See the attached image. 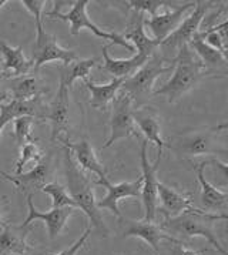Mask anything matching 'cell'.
Listing matches in <instances>:
<instances>
[{"mask_svg":"<svg viewBox=\"0 0 228 255\" xmlns=\"http://www.w3.org/2000/svg\"><path fill=\"white\" fill-rule=\"evenodd\" d=\"M127 7L134 10L135 13H148L150 17L156 16L157 11L160 9H170L173 4L171 1H164V0H131L127 1Z\"/></svg>","mask_w":228,"mask_h":255,"instance_id":"d6a6232c","label":"cell"},{"mask_svg":"<svg viewBox=\"0 0 228 255\" xmlns=\"http://www.w3.org/2000/svg\"><path fill=\"white\" fill-rule=\"evenodd\" d=\"M64 174H66V183L69 188V194L73 198L77 208H80L84 214L87 215L90 224L102 233V235L107 237L109 230L104 224V218L102 211L97 207V198L94 194V183L80 170V167L73 160L72 153L64 147Z\"/></svg>","mask_w":228,"mask_h":255,"instance_id":"6da1fadb","label":"cell"},{"mask_svg":"<svg viewBox=\"0 0 228 255\" xmlns=\"http://www.w3.org/2000/svg\"><path fill=\"white\" fill-rule=\"evenodd\" d=\"M3 79H4V76H3V73L0 72V104H3L4 100H7L6 93L3 92Z\"/></svg>","mask_w":228,"mask_h":255,"instance_id":"8d00e7d4","label":"cell"},{"mask_svg":"<svg viewBox=\"0 0 228 255\" xmlns=\"http://www.w3.org/2000/svg\"><path fill=\"white\" fill-rule=\"evenodd\" d=\"M44 194L52 197V205L53 208H64V207H74L77 208L73 198L69 194L67 188L59 183H47L44 184L40 190Z\"/></svg>","mask_w":228,"mask_h":255,"instance_id":"f546056e","label":"cell"},{"mask_svg":"<svg viewBox=\"0 0 228 255\" xmlns=\"http://www.w3.org/2000/svg\"><path fill=\"white\" fill-rule=\"evenodd\" d=\"M59 143L63 144V147H66L72 155L76 157L77 165H80V168H83L86 171L96 174L99 177V181H106L109 180L106 170H104L103 164L99 161L97 155L94 153L92 144L89 143L87 140H82L77 143H72L69 141V138H63Z\"/></svg>","mask_w":228,"mask_h":255,"instance_id":"d6986e66","label":"cell"},{"mask_svg":"<svg viewBox=\"0 0 228 255\" xmlns=\"http://www.w3.org/2000/svg\"><path fill=\"white\" fill-rule=\"evenodd\" d=\"M124 80L125 79H112L107 84H96L90 79L86 80L84 86L90 92V106L97 110H104L118 94Z\"/></svg>","mask_w":228,"mask_h":255,"instance_id":"484cf974","label":"cell"},{"mask_svg":"<svg viewBox=\"0 0 228 255\" xmlns=\"http://www.w3.org/2000/svg\"><path fill=\"white\" fill-rule=\"evenodd\" d=\"M99 63V59H79V60L73 61L72 64L69 66H64L62 69V73H60V79H62L64 84L70 89L76 80H89V76H90V72L93 69L94 66H97Z\"/></svg>","mask_w":228,"mask_h":255,"instance_id":"83f0119b","label":"cell"},{"mask_svg":"<svg viewBox=\"0 0 228 255\" xmlns=\"http://www.w3.org/2000/svg\"><path fill=\"white\" fill-rule=\"evenodd\" d=\"M204 73H207V70L196 53L190 49L188 44H184L177 50L176 66L171 79L156 90L154 96H164L167 103L174 104L197 86Z\"/></svg>","mask_w":228,"mask_h":255,"instance_id":"3957f363","label":"cell"},{"mask_svg":"<svg viewBox=\"0 0 228 255\" xmlns=\"http://www.w3.org/2000/svg\"><path fill=\"white\" fill-rule=\"evenodd\" d=\"M27 207H29V214L21 225L29 227L34 221H43L47 228L50 240H54L57 235L62 234L64 227L67 225V221L77 210L74 207H64V208H52L50 211L42 213L33 204V195H27Z\"/></svg>","mask_w":228,"mask_h":255,"instance_id":"7c38bea8","label":"cell"},{"mask_svg":"<svg viewBox=\"0 0 228 255\" xmlns=\"http://www.w3.org/2000/svg\"><path fill=\"white\" fill-rule=\"evenodd\" d=\"M198 36L206 41L210 47L227 56V20L226 19L217 26L208 27L207 30L198 31Z\"/></svg>","mask_w":228,"mask_h":255,"instance_id":"f1b7e54d","label":"cell"},{"mask_svg":"<svg viewBox=\"0 0 228 255\" xmlns=\"http://www.w3.org/2000/svg\"><path fill=\"white\" fill-rule=\"evenodd\" d=\"M90 0H77L73 3V7L66 13H62L59 9H53L52 11L46 13L47 17L50 19H57V20H63L70 23V33L73 36H77L79 33L84 29L90 30L94 36L103 39V40H110L113 44L121 46L128 51H134V47L124 40V37L121 34L117 33H112V31H106L103 29H100L96 23H94L89 13H87V6H89Z\"/></svg>","mask_w":228,"mask_h":255,"instance_id":"8992f818","label":"cell"},{"mask_svg":"<svg viewBox=\"0 0 228 255\" xmlns=\"http://www.w3.org/2000/svg\"><path fill=\"white\" fill-rule=\"evenodd\" d=\"M13 123H14V140L19 147H23L24 144L36 143V138H33L31 134V128L36 123L33 117H17L13 120Z\"/></svg>","mask_w":228,"mask_h":255,"instance_id":"4dcf8cb0","label":"cell"},{"mask_svg":"<svg viewBox=\"0 0 228 255\" xmlns=\"http://www.w3.org/2000/svg\"><path fill=\"white\" fill-rule=\"evenodd\" d=\"M52 124V141L57 143L69 135V87L62 79L59 89L50 104L49 113L44 116Z\"/></svg>","mask_w":228,"mask_h":255,"instance_id":"9a60e30c","label":"cell"},{"mask_svg":"<svg viewBox=\"0 0 228 255\" xmlns=\"http://www.w3.org/2000/svg\"><path fill=\"white\" fill-rule=\"evenodd\" d=\"M6 197H0V231L3 230V227L6 225V223L3 221V218H1V200H4Z\"/></svg>","mask_w":228,"mask_h":255,"instance_id":"f35d334b","label":"cell"},{"mask_svg":"<svg viewBox=\"0 0 228 255\" xmlns=\"http://www.w3.org/2000/svg\"><path fill=\"white\" fill-rule=\"evenodd\" d=\"M44 157V154L42 153V150L39 148V145L36 143H29L24 144L23 147H20V155H19V160L16 163V168H14V173L17 174L23 173V168L27 165V163L34 161V163H40L42 158Z\"/></svg>","mask_w":228,"mask_h":255,"instance_id":"1f68e13d","label":"cell"},{"mask_svg":"<svg viewBox=\"0 0 228 255\" xmlns=\"http://www.w3.org/2000/svg\"><path fill=\"white\" fill-rule=\"evenodd\" d=\"M213 4H214V1L196 0V4L193 7V11L187 17L183 19V21L180 23V26L167 37L166 40L161 41L160 46L167 47L170 50H178L184 44H188V41L191 40L200 31V26H201V23L204 20L207 11L210 10V7Z\"/></svg>","mask_w":228,"mask_h":255,"instance_id":"ba28073f","label":"cell"},{"mask_svg":"<svg viewBox=\"0 0 228 255\" xmlns=\"http://www.w3.org/2000/svg\"><path fill=\"white\" fill-rule=\"evenodd\" d=\"M0 54L3 56V76L4 77H23L27 76L33 69V63L24 57V53L20 46L11 47L4 40H0Z\"/></svg>","mask_w":228,"mask_h":255,"instance_id":"7402d4cb","label":"cell"},{"mask_svg":"<svg viewBox=\"0 0 228 255\" xmlns=\"http://www.w3.org/2000/svg\"><path fill=\"white\" fill-rule=\"evenodd\" d=\"M90 234H92V227H87L86 231L77 238V241H76L74 244H72L69 248H66L64 251L59 253L57 255H77V253H79V251L83 248V245L86 244V241H87V238H89V235Z\"/></svg>","mask_w":228,"mask_h":255,"instance_id":"836d02e7","label":"cell"},{"mask_svg":"<svg viewBox=\"0 0 228 255\" xmlns=\"http://www.w3.org/2000/svg\"><path fill=\"white\" fill-rule=\"evenodd\" d=\"M188 46H190L191 50L196 53V56L203 63V66H204V69L207 72H211V70L226 72V69H227V56H224L223 53L210 47L207 43L198 36V33L188 41Z\"/></svg>","mask_w":228,"mask_h":255,"instance_id":"d4e9b609","label":"cell"},{"mask_svg":"<svg viewBox=\"0 0 228 255\" xmlns=\"http://www.w3.org/2000/svg\"><path fill=\"white\" fill-rule=\"evenodd\" d=\"M208 165V161H201L197 164V180L200 183V190H201V204L204 207V210H207L206 213L210 214L227 215V204H228V194L226 191L218 190L217 187H214L211 183H208L204 177V170Z\"/></svg>","mask_w":228,"mask_h":255,"instance_id":"ac0fdd59","label":"cell"},{"mask_svg":"<svg viewBox=\"0 0 228 255\" xmlns=\"http://www.w3.org/2000/svg\"><path fill=\"white\" fill-rule=\"evenodd\" d=\"M147 141H141V170H143V187H141V201L144 205V218L145 221H156L157 210H158V198H157V170L161 161V157H157L156 163L150 164L147 155Z\"/></svg>","mask_w":228,"mask_h":255,"instance_id":"9c48e42d","label":"cell"},{"mask_svg":"<svg viewBox=\"0 0 228 255\" xmlns=\"http://www.w3.org/2000/svg\"><path fill=\"white\" fill-rule=\"evenodd\" d=\"M118 224L121 228L123 237H135V238H141L144 243L150 245L156 253H160V243L163 240H167L170 243H178L181 240L173 238L168 234H166L160 225L156 224V221H145V220H130L121 217L118 218Z\"/></svg>","mask_w":228,"mask_h":255,"instance_id":"30bf717a","label":"cell"},{"mask_svg":"<svg viewBox=\"0 0 228 255\" xmlns=\"http://www.w3.org/2000/svg\"><path fill=\"white\" fill-rule=\"evenodd\" d=\"M24 255H47V253L46 251H40V250H33L31 248L30 251H27Z\"/></svg>","mask_w":228,"mask_h":255,"instance_id":"74e56055","label":"cell"},{"mask_svg":"<svg viewBox=\"0 0 228 255\" xmlns=\"http://www.w3.org/2000/svg\"><path fill=\"white\" fill-rule=\"evenodd\" d=\"M196 1H188L183 3L181 6L173 7L164 13H157L156 16H151L150 19H144L143 26L148 27L153 33V37L156 41L161 44V41L166 40L167 37L176 30L180 26V23L186 17V13L190 9H193Z\"/></svg>","mask_w":228,"mask_h":255,"instance_id":"4fadbf2b","label":"cell"},{"mask_svg":"<svg viewBox=\"0 0 228 255\" xmlns=\"http://www.w3.org/2000/svg\"><path fill=\"white\" fill-rule=\"evenodd\" d=\"M157 198L161 208V213L167 218H174L187 211H196L198 210L194 205L193 195H184L176 191L174 188L168 187L166 184L160 183L157 185Z\"/></svg>","mask_w":228,"mask_h":255,"instance_id":"2e32d148","label":"cell"},{"mask_svg":"<svg viewBox=\"0 0 228 255\" xmlns=\"http://www.w3.org/2000/svg\"><path fill=\"white\" fill-rule=\"evenodd\" d=\"M150 57L134 54L130 59H113L109 54V46H103V66L100 69L113 74V79H127L133 76Z\"/></svg>","mask_w":228,"mask_h":255,"instance_id":"603a6c76","label":"cell"},{"mask_svg":"<svg viewBox=\"0 0 228 255\" xmlns=\"http://www.w3.org/2000/svg\"><path fill=\"white\" fill-rule=\"evenodd\" d=\"M0 174L7 181H10L14 187L20 188L23 193H26L27 195H33V193L40 191L43 185L47 184V180L52 175V167H50L49 161H40V163L36 164L34 168H31L30 171H27V173L10 175V174L4 173L0 168Z\"/></svg>","mask_w":228,"mask_h":255,"instance_id":"e0dca14e","label":"cell"},{"mask_svg":"<svg viewBox=\"0 0 228 255\" xmlns=\"http://www.w3.org/2000/svg\"><path fill=\"white\" fill-rule=\"evenodd\" d=\"M7 3H9L7 0H0V10H1V9H3V7L7 4Z\"/></svg>","mask_w":228,"mask_h":255,"instance_id":"ab89813d","label":"cell"},{"mask_svg":"<svg viewBox=\"0 0 228 255\" xmlns=\"http://www.w3.org/2000/svg\"><path fill=\"white\" fill-rule=\"evenodd\" d=\"M42 93V86L34 76H23L13 79L9 94L10 100L16 102H31Z\"/></svg>","mask_w":228,"mask_h":255,"instance_id":"4316f807","label":"cell"},{"mask_svg":"<svg viewBox=\"0 0 228 255\" xmlns=\"http://www.w3.org/2000/svg\"><path fill=\"white\" fill-rule=\"evenodd\" d=\"M173 247H171V255H201L204 251H193L190 248H186L181 241L178 243H173Z\"/></svg>","mask_w":228,"mask_h":255,"instance_id":"e575fe53","label":"cell"},{"mask_svg":"<svg viewBox=\"0 0 228 255\" xmlns=\"http://www.w3.org/2000/svg\"><path fill=\"white\" fill-rule=\"evenodd\" d=\"M11 120H13V119H11L10 114L0 107V135H1V131L4 130V127H6V126H7V124H9Z\"/></svg>","mask_w":228,"mask_h":255,"instance_id":"d590c367","label":"cell"},{"mask_svg":"<svg viewBox=\"0 0 228 255\" xmlns=\"http://www.w3.org/2000/svg\"><path fill=\"white\" fill-rule=\"evenodd\" d=\"M24 9L30 11L34 17L36 26V40L33 46V69L39 70L42 66L52 61H62L64 66L72 64L73 61L79 60V56L74 50L63 49L59 44L57 37L44 30L43 26V7L46 4L44 0H20Z\"/></svg>","mask_w":228,"mask_h":255,"instance_id":"7a4b0ae2","label":"cell"},{"mask_svg":"<svg viewBox=\"0 0 228 255\" xmlns=\"http://www.w3.org/2000/svg\"><path fill=\"white\" fill-rule=\"evenodd\" d=\"M112 119H110V137L103 145V148L112 147L118 140H124L131 135H138L137 127L133 120V102L123 92L114 97L112 102Z\"/></svg>","mask_w":228,"mask_h":255,"instance_id":"52a82bcc","label":"cell"},{"mask_svg":"<svg viewBox=\"0 0 228 255\" xmlns=\"http://www.w3.org/2000/svg\"><path fill=\"white\" fill-rule=\"evenodd\" d=\"M133 120L138 127V131L144 135V140L157 145V157H163V148L168 144L161 138V127L157 114L150 107L133 109Z\"/></svg>","mask_w":228,"mask_h":255,"instance_id":"ffe728a7","label":"cell"},{"mask_svg":"<svg viewBox=\"0 0 228 255\" xmlns=\"http://www.w3.org/2000/svg\"><path fill=\"white\" fill-rule=\"evenodd\" d=\"M171 150L188 157L200 155H213V154H226L227 150L220 147L214 134L210 131H196V133L183 135L174 145H168Z\"/></svg>","mask_w":228,"mask_h":255,"instance_id":"5bb4252c","label":"cell"},{"mask_svg":"<svg viewBox=\"0 0 228 255\" xmlns=\"http://www.w3.org/2000/svg\"><path fill=\"white\" fill-rule=\"evenodd\" d=\"M171 70L173 66H167L166 61L154 53L133 76L125 79L120 92L125 93L131 99L133 109H141L154 96V83L157 79Z\"/></svg>","mask_w":228,"mask_h":255,"instance_id":"5b68a950","label":"cell"},{"mask_svg":"<svg viewBox=\"0 0 228 255\" xmlns=\"http://www.w3.org/2000/svg\"><path fill=\"white\" fill-rule=\"evenodd\" d=\"M96 185H103L107 190V194L102 200H97L99 210H109L117 218L123 215L118 210V201L123 198H141V187H143V177L137 178V181H124V183L112 184L110 180L106 181H96Z\"/></svg>","mask_w":228,"mask_h":255,"instance_id":"8fae6325","label":"cell"},{"mask_svg":"<svg viewBox=\"0 0 228 255\" xmlns=\"http://www.w3.org/2000/svg\"><path fill=\"white\" fill-rule=\"evenodd\" d=\"M30 227L6 224L0 231V255H24L30 251L27 235Z\"/></svg>","mask_w":228,"mask_h":255,"instance_id":"44dd1931","label":"cell"},{"mask_svg":"<svg viewBox=\"0 0 228 255\" xmlns=\"http://www.w3.org/2000/svg\"><path fill=\"white\" fill-rule=\"evenodd\" d=\"M218 220L226 221L227 215L210 214V213H206L204 210L198 208L196 211H187L174 218H167L164 223L158 225L166 234H170V237H173V238H176L174 235L183 237V238L203 237L210 243V245H213V248L217 250L220 254L228 255L227 250L220 243V240L217 238V235L214 234V230H213V223L218 221Z\"/></svg>","mask_w":228,"mask_h":255,"instance_id":"277c9868","label":"cell"},{"mask_svg":"<svg viewBox=\"0 0 228 255\" xmlns=\"http://www.w3.org/2000/svg\"><path fill=\"white\" fill-rule=\"evenodd\" d=\"M143 21H144V14L135 13L134 20L130 24V29L127 30L123 37L125 41L128 40L134 44L138 54H143L145 57H151L156 53V49L160 46V43L147 36Z\"/></svg>","mask_w":228,"mask_h":255,"instance_id":"cb8c5ba5","label":"cell"}]
</instances>
